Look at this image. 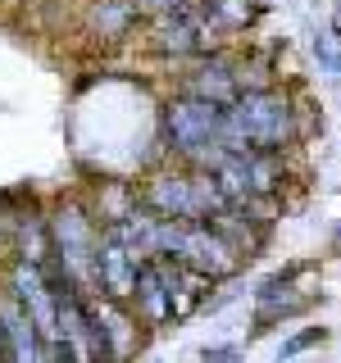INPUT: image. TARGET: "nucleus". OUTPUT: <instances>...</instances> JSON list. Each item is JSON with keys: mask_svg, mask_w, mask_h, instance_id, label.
Here are the masks:
<instances>
[{"mask_svg": "<svg viewBox=\"0 0 341 363\" xmlns=\"http://www.w3.org/2000/svg\"><path fill=\"white\" fill-rule=\"evenodd\" d=\"M328 250H332V255H341V223L332 227V241H328Z\"/></svg>", "mask_w": 341, "mask_h": 363, "instance_id": "a211bd4d", "label": "nucleus"}, {"mask_svg": "<svg viewBox=\"0 0 341 363\" xmlns=\"http://www.w3.org/2000/svg\"><path fill=\"white\" fill-rule=\"evenodd\" d=\"M136 196H141L146 209L164 213V218H187V223H210L214 213H223L232 204L210 168H191V164L151 173Z\"/></svg>", "mask_w": 341, "mask_h": 363, "instance_id": "7ed1b4c3", "label": "nucleus"}, {"mask_svg": "<svg viewBox=\"0 0 341 363\" xmlns=\"http://www.w3.org/2000/svg\"><path fill=\"white\" fill-rule=\"evenodd\" d=\"M200 359H242V345H205Z\"/></svg>", "mask_w": 341, "mask_h": 363, "instance_id": "f3484780", "label": "nucleus"}, {"mask_svg": "<svg viewBox=\"0 0 341 363\" xmlns=\"http://www.w3.org/2000/svg\"><path fill=\"white\" fill-rule=\"evenodd\" d=\"M332 32L341 37V0H337V9H332Z\"/></svg>", "mask_w": 341, "mask_h": 363, "instance_id": "6ab92c4d", "label": "nucleus"}, {"mask_svg": "<svg viewBox=\"0 0 341 363\" xmlns=\"http://www.w3.org/2000/svg\"><path fill=\"white\" fill-rule=\"evenodd\" d=\"M200 18L210 23V32L219 41L227 37H246L259 18L269 14V0H196Z\"/></svg>", "mask_w": 341, "mask_h": 363, "instance_id": "f8f14e48", "label": "nucleus"}, {"mask_svg": "<svg viewBox=\"0 0 341 363\" xmlns=\"http://www.w3.org/2000/svg\"><path fill=\"white\" fill-rule=\"evenodd\" d=\"M5 286L23 300V309L37 318L45 345L60 340V295H55V281H50V268L45 264H32V259H14L5 272Z\"/></svg>", "mask_w": 341, "mask_h": 363, "instance_id": "0eeeda50", "label": "nucleus"}, {"mask_svg": "<svg viewBox=\"0 0 341 363\" xmlns=\"http://www.w3.org/2000/svg\"><path fill=\"white\" fill-rule=\"evenodd\" d=\"M332 336L323 323H305L301 332H291L287 340L278 345V359H296V354H305V350H314V345H323V340Z\"/></svg>", "mask_w": 341, "mask_h": 363, "instance_id": "4468645a", "label": "nucleus"}, {"mask_svg": "<svg viewBox=\"0 0 341 363\" xmlns=\"http://www.w3.org/2000/svg\"><path fill=\"white\" fill-rule=\"evenodd\" d=\"M291 150H232L214 168L223 196L232 204H250V200H282V191L291 186Z\"/></svg>", "mask_w": 341, "mask_h": 363, "instance_id": "39448f33", "label": "nucleus"}, {"mask_svg": "<svg viewBox=\"0 0 341 363\" xmlns=\"http://www.w3.org/2000/svg\"><path fill=\"white\" fill-rule=\"evenodd\" d=\"M105 223H96V213L82 200H60L50 213V264L68 272L77 286L96 291V245Z\"/></svg>", "mask_w": 341, "mask_h": 363, "instance_id": "20e7f679", "label": "nucleus"}, {"mask_svg": "<svg viewBox=\"0 0 341 363\" xmlns=\"http://www.w3.org/2000/svg\"><path fill=\"white\" fill-rule=\"evenodd\" d=\"M0 332H5V359L9 363H37L45 359V336L37 327V318L23 309V300L14 291H0Z\"/></svg>", "mask_w": 341, "mask_h": 363, "instance_id": "9b49d317", "label": "nucleus"}, {"mask_svg": "<svg viewBox=\"0 0 341 363\" xmlns=\"http://www.w3.org/2000/svg\"><path fill=\"white\" fill-rule=\"evenodd\" d=\"M146 259L123 241L114 236L109 227L100 232V245H96V291L109 295V300H123L132 304V291H136V272H141Z\"/></svg>", "mask_w": 341, "mask_h": 363, "instance_id": "1a4fd4ad", "label": "nucleus"}, {"mask_svg": "<svg viewBox=\"0 0 341 363\" xmlns=\"http://www.w3.org/2000/svg\"><path fill=\"white\" fill-rule=\"evenodd\" d=\"M310 45H314V60L341 82V37H337L332 28H323V32H314V41H310Z\"/></svg>", "mask_w": 341, "mask_h": 363, "instance_id": "2eb2a0df", "label": "nucleus"}, {"mask_svg": "<svg viewBox=\"0 0 341 363\" xmlns=\"http://www.w3.org/2000/svg\"><path fill=\"white\" fill-rule=\"evenodd\" d=\"M0 359H5V332H0Z\"/></svg>", "mask_w": 341, "mask_h": 363, "instance_id": "aec40b11", "label": "nucleus"}, {"mask_svg": "<svg viewBox=\"0 0 341 363\" xmlns=\"http://www.w3.org/2000/svg\"><path fill=\"white\" fill-rule=\"evenodd\" d=\"M196 0H141L146 14H173V9H191Z\"/></svg>", "mask_w": 341, "mask_h": 363, "instance_id": "dca6fc26", "label": "nucleus"}, {"mask_svg": "<svg viewBox=\"0 0 341 363\" xmlns=\"http://www.w3.org/2000/svg\"><path fill=\"white\" fill-rule=\"evenodd\" d=\"M132 313L141 318V327H159L178 323V304H173V286H168V259H146L136 272V291H132Z\"/></svg>", "mask_w": 341, "mask_h": 363, "instance_id": "9d476101", "label": "nucleus"}, {"mask_svg": "<svg viewBox=\"0 0 341 363\" xmlns=\"http://www.w3.org/2000/svg\"><path fill=\"white\" fill-rule=\"evenodd\" d=\"M182 91L205 100H219V105H232L242 96V50H227V45H214L191 60L187 77H182Z\"/></svg>", "mask_w": 341, "mask_h": 363, "instance_id": "6e6552de", "label": "nucleus"}, {"mask_svg": "<svg viewBox=\"0 0 341 363\" xmlns=\"http://www.w3.org/2000/svg\"><path fill=\"white\" fill-rule=\"evenodd\" d=\"M227 141L237 150H296L305 141V105L291 86L242 91L227 105Z\"/></svg>", "mask_w": 341, "mask_h": 363, "instance_id": "f257e3e1", "label": "nucleus"}, {"mask_svg": "<svg viewBox=\"0 0 341 363\" xmlns=\"http://www.w3.org/2000/svg\"><path fill=\"white\" fill-rule=\"evenodd\" d=\"M314 264H287L278 272H269L255 286V313H250V327L255 332H269V327H282L291 318H301L314 300H323V291L301 286V277H310Z\"/></svg>", "mask_w": 341, "mask_h": 363, "instance_id": "423d86ee", "label": "nucleus"}, {"mask_svg": "<svg viewBox=\"0 0 341 363\" xmlns=\"http://www.w3.org/2000/svg\"><path fill=\"white\" fill-rule=\"evenodd\" d=\"M136 9H141V0H100L91 23L100 28V37H119V32H128L136 23Z\"/></svg>", "mask_w": 341, "mask_h": 363, "instance_id": "ddd939ff", "label": "nucleus"}, {"mask_svg": "<svg viewBox=\"0 0 341 363\" xmlns=\"http://www.w3.org/2000/svg\"><path fill=\"white\" fill-rule=\"evenodd\" d=\"M159 128H164V141L173 150V159L178 164H191V168H210L214 173L237 150L227 141V105L191 96V91H178L168 100L164 113H159Z\"/></svg>", "mask_w": 341, "mask_h": 363, "instance_id": "f03ea898", "label": "nucleus"}]
</instances>
